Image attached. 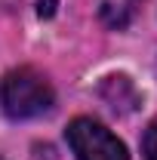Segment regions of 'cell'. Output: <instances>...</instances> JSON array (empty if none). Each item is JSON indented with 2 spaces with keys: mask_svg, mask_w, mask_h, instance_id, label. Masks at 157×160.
<instances>
[{
  "mask_svg": "<svg viewBox=\"0 0 157 160\" xmlns=\"http://www.w3.org/2000/svg\"><path fill=\"white\" fill-rule=\"evenodd\" d=\"M56 92L49 80L34 68H16L6 71L0 80V111L9 120H31L53 108Z\"/></svg>",
  "mask_w": 157,
  "mask_h": 160,
  "instance_id": "obj_1",
  "label": "cell"
},
{
  "mask_svg": "<svg viewBox=\"0 0 157 160\" xmlns=\"http://www.w3.org/2000/svg\"><path fill=\"white\" fill-rule=\"evenodd\" d=\"M68 145L77 160H129L126 145L93 117H74L65 129Z\"/></svg>",
  "mask_w": 157,
  "mask_h": 160,
  "instance_id": "obj_2",
  "label": "cell"
},
{
  "mask_svg": "<svg viewBox=\"0 0 157 160\" xmlns=\"http://www.w3.org/2000/svg\"><path fill=\"white\" fill-rule=\"evenodd\" d=\"M99 96H102V102L111 111H117V114H133V111H139V105H142V92L136 89V83L126 77V74H108V77L99 83Z\"/></svg>",
  "mask_w": 157,
  "mask_h": 160,
  "instance_id": "obj_3",
  "label": "cell"
},
{
  "mask_svg": "<svg viewBox=\"0 0 157 160\" xmlns=\"http://www.w3.org/2000/svg\"><path fill=\"white\" fill-rule=\"evenodd\" d=\"M102 22H105L108 28L123 31V28L129 25V9H126V6H117V3H102Z\"/></svg>",
  "mask_w": 157,
  "mask_h": 160,
  "instance_id": "obj_4",
  "label": "cell"
},
{
  "mask_svg": "<svg viewBox=\"0 0 157 160\" xmlns=\"http://www.w3.org/2000/svg\"><path fill=\"white\" fill-rule=\"evenodd\" d=\"M142 154H145V160H157V120L148 123V129L142 136Z\"/></svg>",
  "mask_w": 157,
  "mask_h": 160,
  "instance_id": "obj_5",
  "label": "cell"
},
{
  "mask_svg": "<svg viewBox=\"0 0 157 160\" xmlns=\"http://www.w3.org/2000/svg\"><path fill=\"white\" fill-rule=\"evenodd\" d=\"M59 9V0H37V16L40 19H53Z\"/></svg>",
  "mask_w": 157,
  "mask_h": 160,
  "instance_id": "obj_6",
  "label": "cell"
}]
</instances>
